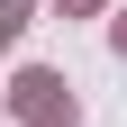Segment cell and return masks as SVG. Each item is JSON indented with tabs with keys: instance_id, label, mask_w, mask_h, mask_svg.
<instances>
[{
	"instance_id": "1",
	"label": "cell",
	"mask_w": 127,
	"mask_h": 127,
	"mask_svg": "<svg viewBox=\"0 0 127 127\" xmlns=\"http://www.w3.org/2000/svg\"><path fill=\"white\" fill-rule=\"evenodd\" d=\"M27 9H36V0H0V45H9V36L27 27Z\"/></svg>"
},
{
	"instance_id": "2",
	"label": "cell",
	"mask_w": 127,
	"mask_h": 127,
	"mask_svg": "<svg viewBox=\"0 0 127 127\" xmlns=\"http://www.w3.org/2000/svg\"><path fill=\"white\" fill-rule=\"evenodd\" d=\"M118 55H127V18H118Z\"/></svg>"
}]
</instances>
